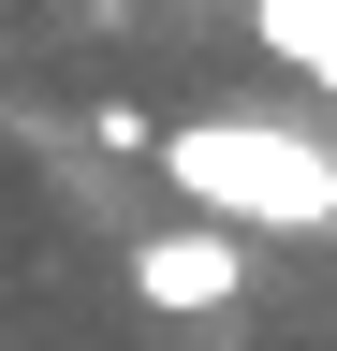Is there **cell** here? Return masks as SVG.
<instances>
[{"label":"cell","instance_id":"obj_1","mask_svg":"<svg viewBox=\"0 0 337 351\" xmlns=\"http://www.w3.org/2000/svg\"><path fill=\"white\" fill-rule=\"evenodd\" d=\"M161 176H176L191 219H235V234H337V147L293 117H176L147 132Z\"/></svg>","mask_w":337,"mask_h":351},{"label":"cell","instance_id":"obj_2","mask_svg":"<svg viewBox=\"0 0 337 351\" xmlns=\"http://www.w3.org/2000/svg\"><path fill=\"white\" fill-rule=\"evenodd\" d=\"M235 293H249V234H235V219H161V234H132V307L220 322Z\"/></svg>","mask_w":337,"mask_h":351},{"label":"cell","instance_id":"obj_3","mask_svg":"<svg viewBox=\"0 0 337 351\" xmlns=\"http://www.w3.org/2000/svg\"><path fill=\"white\" fill-rule=\"evenodd\" d=\"M249 44H264L293 88H323V103H337V0H249Z\"/></svg>","mask_w":337,"mask_h":351}]
</instances>
